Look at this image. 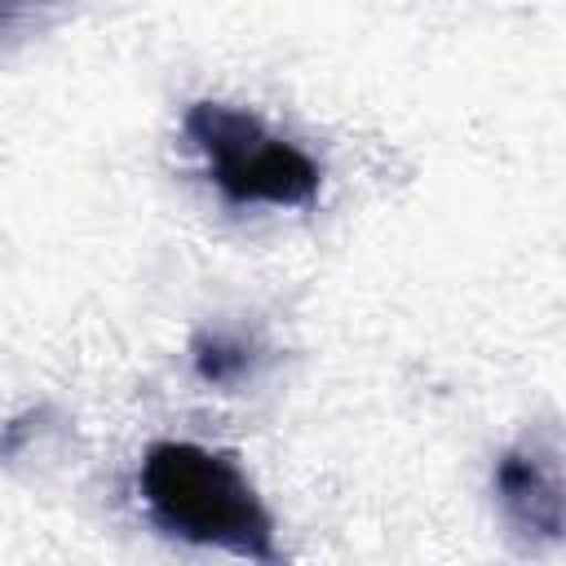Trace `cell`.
<instances>
[{
    "label": "cell",
    "instance_id": "obj_3",
    "mask_svg": "<svg viewBox=\"0 0 566 566\" xmlns=\"http://www.w3.org/2000/svg\"><path fill=\"white\" fill-rule=\"evenodd\" d=\"M495 486H500V500H504V509L517 526L539 531L548 539L562 531L557 473L539 455H504L500 473H495Z\"/></svg>",
    "mask_w": 566,
    "mask_h": 566
},
{
    "label": "cell",
    "instance_id": "obj_2",
    "mask_svg": "<svg viewBox=\"0 0 566 566\" xmlns=\"http://www.w3.org/2000/svg\"><path fill=\"white\" fill-rule=\"evenodd\" d=\"M190 142L208 155L212 181L234 203H305L318 190V168L296 146L270 137L252 115L199 102L186 115Z\"/></svg>",
    "mask_w": 566,
    "mask_h": 566
},
{
    "label": "cell",
    "instance_id": "obj_4",
    "mask_svg": "<svg viewBox=\"0 0 566 566\" xmlns=\"http://www.w3.org/2000/svg\"><path fill=\"white\" fill-rule=\"evenodd\" d=\"M243 367H248V354H243L239 345L212 340V345H203V349H199V376H203V380L226 385V380H234Z\"/></svg>",
    "mask_w": 566,
    "mask_h": 566
},
{
    "label": "cell",
    "instance_id": "obj_5",
    "mask_svg": "<svg viewBox=\"0 0 566 566\" xmlns=\"http://www.w3.org/2000/svg\"><path fill=\"white\" fill-rule=\"evenodd\" d=\"M49 4H57V0H0V35L22 31V27L35 22L40 9H49Z\"/></svg>",
    "mask_w": 566,
    "mask_h": 566
},
{
    "label": "cell",
    "instance_id": "obj_1",
    "mask_svg": "<svg viewBox=\"0 0 566 566\" xmlns=\"http://www.w3.org/2000/svg\"><path fill=\"white\" fill-rule=\"evenodd\" d=\"M142 495L155 522L181 539L274 562L270 513L230 455L195 442H159L142 460Z\"/></svg>",
    "mask_w": 566,
    "mask_h": 566
}]
</instances>
